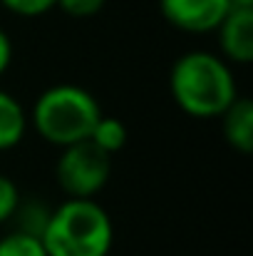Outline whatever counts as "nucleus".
<instances>
[{"label":"nucleus","mask_w":253,"mask_h":256,"mask_svg":"<svg viewBox=\"0 0 253 256\" xmlns=\"http://www.w3.org/2000/svg\"><path fill=\"white\" fill-rule=\"evenodd\" d=\"M221 120V132L224 140L231 150L239 154H251L253 152V102L249 97H236L226 112L219 117Z\"/></svg>","instance_id":"obj_7"},{"label":"nucleus","mask_w":253,"mask_h":256,"mask_svg":"<svg viewBox=\"0 0 253 256\" xmlns=\"http://www.w3.org/2000/svg\"><path fill=\"white\" fill-rule=\"evenodd\" d=\"M107 0H57L55 8H60L65 15L75 18V20H87L102 12Z\"/></svg>","instance_id":"obj_14"},{"label":"nucleus","mask_w":253,"mask_h":256,"mask_svg":"<svg viewBox=\"0 0 253 256\" xmlns=\"http://www.w3.org/2000/svg\"><path fill=\"white\" fill-rule=\"evenodd\" d=\"M219 32V50L229 65L253 62V8L234 5L214 30Z\"/></svg>","instance_id":"obj_6"},{"label":"nucleus","mask_w":253,"mask_h":256,"mask_svg":"<svg viewBox=\"0 0 253 256\" xmlns=\"http://www.w3.org/2000/svg\"><path fill=\"white\" fill-rule=\"evenodd\" d=\"M102 107L97 97L80 85L60 82L42 90L27 114L30 124L52 147H70L75 142L89 140Z\"/></svg>","instance_id":"obj_3"},{"label":"nucleus","mask_w":253,"mask_h":256,"mask_svg":"<svg viewBox=\"0 0 253 256\" xmlns=\"http://www.w3.org/2000/svg\"><path fill=\"white\" fill-rule=\"evenodd\" d=\"M0 5L17 18H40L50 12L57 5V0H0Z\"/></svg>","instance_id":"obj_13"},{"label":"nucleus","mask_w":253,"mask_h":256,"mask_svg":"<svg viewBox=\"0 0 253 256\" xmlns=\"http://www.w3.org/2000/svg\"><path fill=\"white\" fill-rule=\"evenodd\" d=\"M47 219H50V206H45L42 202H20V206L12 216L15 229L35 234V236H42Z\"/></svg>","instance_id":"obj_11"},{"label":"nucleus","mask_w":253,"mask_h":256,"mask_svg":"<svg viewBox=\"0 0 253 256\" xmlns=\"http://www.w3.org/2000/svg\"><path fill=\"white\" fill-rule=\"evenodd\" d=\"M89 142L94 147H99L102 152H107L109 157H114L124 144H127V127L122 120L117 117H107L99 114V120L94 122L92 132H89Z\"/></svg>","instance_id":"obj_9"},{"label":"nucleus","mask_w":253,"mask_h":256,"mask_svg":"<svg viewBox=\"0 0 253 256\" xmlns=\"http://www.w3.org/2000/svg\"><path fill=\"white\" fill-rule=\"evenodd\" d=\"M20 202H22V196H20L17 184L7 174H0V224L12 222Z\"/></svg>","instance_id":"obj_12"},{"label":"nucleus","mask_w":253,"mask_h":256,"mask_svg":"<svg viewBox=\"0 0 253 256\" xmlns=\"http://www.w3.org/2000/svg\"><path fill=\"white\" fill-rule=\"evenodd\" d=\"M231 5H241V8H253V0H231Z\"/></svg>","instance_id":"obj_16"},{"label":"nucleus","mask_w":253,"mask_h":256,"mask_svg":"<svg viewBox=\"0 0 253 256\" xmlns=\"http://www.w3.org/2000/svg\"><path fill=\"white\" fill-rule=\"evenodd\" d=\"M30 120L20 100L0 87V152L15 150L27 134Z\"/></svg>","instance_id":"obj_8"},{"label":"nucleus","mask_w":253,"mask_h":256,"mask_svg":"<svg viewBox=\"0 0 253 256\" xmlns=\"http://www.w3.org/2000/svg\"><path fill=\"white\" fill-rule=\"evenodd\" d=\"M169 92L176 107L194 120H219L239 97L231 65L209 50L179 55L169 70Z\"/></svg>","instance_id":"obj_1"},{"label":"nucleus","mask_w":253,"mask_h":256,"mask_svg":"<svg viewBox=\"0 0 253 256\" xmlns=\"http://www.w3.org/2000/svg\"><path fill=\"white\" fill-rule=\"evenodd\" d=\"M0 256H47V252L40 236L12 229L0 236Z\"/></svg>","instance_id":"obj_10"},{"label":"nucleus","mask_w":253,"mask_h":256,"mask_svg":"<svg viewBox=\"0 0 253 256\" xmlns=\"http://www.w3.org/2000/svg\"><path fill=\"white\" fill-rule=\"evenodd\" d=\"M10 62H12V40H10V35L0 28V78L7 72Z\"/></svg>","instance_id":"obj_15"},{"label":"nucleus","mask_w":253,"mask_h":256,"mask_svg":"<svg viewBox=\"0 0 253 256\" xmlns=\"http://www.w3.org/2000/svg\"><path fill=\"white\" fill-rule=\"evenodd\" d=\"M231 8V0H159L162 18L171 28L191 35L214 32Z\"/></svg>","instance_id":"obj_5"},{"label":"nucleus","mask_w":253,"mask_h":256,"mask_svg":"<svg viewBox=\"0 0 253 256\" xmlns=\"http://www.w3.org/2000/svg\"><path fill=\"white\" fill-rule=\"evenodd\" d=\"M40 239L47 256H107L114 244V224L97 199L67 196L50 209Z\"/></svg>","instance_id":"obj_2"},{"label":"nucleus","mask_w":253,"mask_h":256,"mask_svg":"<svg viewBox=\"0 0 253 256\" xmlns=\"http://www.w3.org/2000/svg\"><path fill=\"white\" fill-rule=\"evenodd\" d=\"M109 174H112V157L99 147H94L89 140L62 147L55 164L60 189L75 199H94L107 186Z\"/></svg>","instance_id":"obj_4"}]
</instances>
